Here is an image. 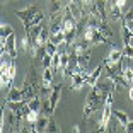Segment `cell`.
Returning a JSON list of instances; mask_svg holds the SVG:
<instances>
[{"label": "cell", "instance_id": "1", "mask_svg": "<svg viewBox=\"0 0 133 133\" xmlns=\"http://www.w3.org/2000/svg\"><path fill=\"white\" fill-rule=\"evenodd\" d=\"M16 17L22 22L24 31H29L32 26L41 24V22H43V19H44L43 12L38 9V5H36V4L28 5V7L22 9V10H16Z\"/></svg>", "mask_w": 133, "mask_h": 133}, {"label": "cell", "instance_id": "2", "mask_svg": "<svg viewBox=\"0 0 133 133\" xmlns=\"http://www.w3.org/2000/svg\"><path fill=\"white\" fill-rule=\"evenodd\" d=\"M78 38H84L90 46H97V44H106V46H114L113 44V39L111 38H106L97 28H92V26H85L82 31V34Z\"/></svg>", "mask_w": 133, "mask_h": 133}, {"label": "cell", "instance_id": "3", "mask_svg": "<svg viewBox=\"0 0 133 133\" xmlns=\"http://www.w3.org/2000/svg\"><path fill=\"white\" fill-rule=\"evenodd\" d=\"M60 96H62V84H55L53 89H51L50 97H48V111H46L48 116L55 114V109H56L58 101H60Z\"/></svg>", "mask_w": 133, "mask_h": 133}, {"label": "cell", "instance_id": "4", "mask_svg": "<svg viewBox=\"0 0 133 133\" xmlns=\"http://www.w3.org/2000/svg\"><path fill=\"white\" fill-rule=\"evenodd\" d=\"M113 116V104H108L106 102L104 108L101 111V116H99V121H97V131H108V125H109V119Z\"/></svg>", "mask_w": 133, "mask_h": 133}, {"label": "cell", "instance_id": "5", "mask_svg": "<svg viewBox=\"0 0 133 133\" xmlns=\"http://www.w3.org/2000/svg\"><path fill=\"white\" fill-rule=\"evenodd\" d=\"M102 74H104V62H102L101 65H97L92 72H89V74H87V77H85V84H87V85H90V87H94L96 84H97V80L101 78V75H102Z\"/></svg>", "mask_w": 133, "mask_h": 133}, {"label": "cell", "instance_id": "6", "mask_svg": "<svg viewBox=\"0 0 133 133\" xmlns=\"http://www.w3.org/2000/svg\"><path fill=\"white\" fill-rule=\"evenodd\" d=\"M85 85V77L82 74H74L70 77V89L72 90H80Z\"/></svg>", "mask_w": 133, "mask_h": 133}, {"label": "cell", "instance_id": "7", "mask_svg": "<svg viewBox=\"0 0 133 133\" xmlns=\"http://www.w3.org/2000/svg\"><path fill=\"white\" fill-rule=\"evenodd\" d=\"M5 46H7V53H9V56H10L12 60H16L17 58V46H16V34H12V36H9L7 38V41H5Z\"/></svg>", "mask_w": 133, "mask_h": 133}, {"label": "cell", "instance_id": "8", "mask_svg": "<svg viewBox=\"0 0 133 133\" xmlns=\"http://www.w3.org/2000/svg\"><path fill=\"white\" fill-rule=\"evenodd\" d=\"M48 121H50V116H48V114H44V113L39 114L38 121L34 123V130H36V133H43V131H46V128H48Z\"/></svg>", "mask_w": 133, "mask_h": 133}, {"label": "cell", "instance_id": "9", "mask_svg": "<svg viewBox=\"0 0 133 133\" xmlns=\"http://www.w3.org/2000/svg\"><path fill=\"white\" fill-rule=\"evenodd\" d=\"M7 101H24V92L22 89H17V87L12 85L7 90Z\"/></svg>", "mask_w": 133, "mask_h": 133}, {"label": "cell", "instance_id": "10", "mask_svg": "<svg viewBox=\"0 0 133 133\" xmlns=\"http://www.w3.org/2000/svg\"><path fill=\"white\" fill-rule=\"evenodd\" d=\"M113 116L118 119V123L121 126H125L126 123L130 121V118H128V114L125 113V111H119V109H113Z\"/></svg>", "mask_w": 133, "mask_h": 133}, {"label": "cell", "instance_id": "11", "mask_svg": "<svg viewBox=\"0 0 133 133\" xmlns=\"http://www.w3.org/2000/svg\"><path fill=\"white\" fill-rule=\"evenodd\" d=\"M12 34H14L12 26H9V24H2L0 26V41H7V38Z\"/></svg>", "mask_w": 133, "mask_h": 133}, {"label": "cell", "instance_id": "12", "mask_svg": "<svg viewBox=\"0 0 133 133\" xmlns=\"http://www.w3.org/2000/svg\"><path fill=\"white\" fill-rule=\"evenodd\" d=\"M121 58H123V51L113 48V50H111V53H109V56H108L106 60H108V62H111V63H116V62H119Z\"/></svg>", "mask_w": 133, "mask_h": 133}, {"label": "cell", "instance_id": "13", "mask_svg": "<svg viewBox=\"0 0 133 133\" xmlns=\"http://www.w3.org/2000/svg\"><path fill=\"white\" fill-rule=\"evenodd\" d=\"M121 38H123V43H125V44H128V43H130V39L133 38L131 31H130L128 26H125V24H121Z\"/></svg>", "mask_w": 133, "mask_h": 133}, {"label": "cell", "instance_id": "14", "mask_svg": "<svg viewBox=\"0 0 133 133\" xmlns=\"http://www.w3.org/2000/svg\"><path fill=\"white\" fill-rule=\"evenodd\" d=\"M39 114H41V113H39V111H32V109H31V111H29L28 114H26V118H24V119H26V121H28V123H31V125H34V123L38 121Z\"/></svg>", "mask_w": 133, "mask_h": 133}, {"label": "cell", "instance_id": "15", "mask_svg": "<svg viewBox=\"0 0 133 133\" xmlns=\"http://www.w3.org/2000/svg\"><path fill=\"white\" fill-rule=\"evenodd\" d=\"M44 50H46V53H50V55L53 56L56 51H58V44H55L53 41H51V39H48V43L44 44Z\"/></svg>", "mask_w": 133, "mask_h": 133}, {"label": "cell", "instance_id": "16", "mask_svg": "<svg viewBox=\"0 0 133 133\" xmlns=\"http://www.w3.org/2000/svg\"><path fill=\"white\" fill-rule=\"evenodd\" d=\"M123 56H125V58H128V60H133V46L130 43L123 46Z\"/></svg>", "mask_w": 133, "mask_h": 133}, {"label": "cell", "instance_id": "17", "mask_svg": "<svg viewBox=\"0 0 133 133\" xmlns=\"http://www.w3.org/2000/svg\"><path fill=\"white\" fill-rule=\"evenodd\" d=\"M46 131H60V128H58V125H56L55 116H53V114L50 116V121H48V128H46Z\"/></svg>", "mask_w": 133, "mask_h": 133}, {"label": "cell", "instance_id": "18", "mask_svg": "<svg viewBox=\"0 0 133 133\" xmlns=\"http://www.w3.org/2000/svg\"><path fill=\"white\" fill-rule=\"evenodd\" d=\"M123 74H125V77L128 78L130 84H131V82H133V70L130 68V66H125V68H123Z\"/></svg>", "mask_w": 133, "mask_h": 133}, {"label": "cell", "instance_id": "19", "mask_svg": "<svg viewBox=\"0 0 133 133\" xmlns=\"http://www.w3.org/2000/svg\"><path fill=\"white\" fill-rule=\"evenodd\" d=\"M125 131L126 133H133V119H130V121L125 125Z\"/></svg>", "mask_w": 133, "mask_h": 133}, {"label": "cell", "instance_id": "20", "mask_svg": "<svg viewBox=\"0 0 133 133\" xmlns=\"http://www.w3.org/2000/svg\"><path fill=\"white\" fill-rule=\"evenodd\" d=\"M128 97L133 101V85H130V87H128Z\"/></svg>", "mask_w": 133, "mask_h": 133}, {"label": "cell", "instance_id": "21", "mask_svg": "<svg viewBox=\"0 0 133 133\" xmlns=\"http://www.w3.org/2000/svg\"><path fill=\"white\" fill-rule=\"evenodd\" d=\"M72 131H75V133H78V131H80V128H78V126H74V128H72Z\"/></svg>", "mask_w": 133, "mask_h": 133}]
</instances>
